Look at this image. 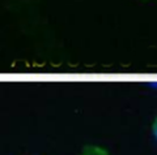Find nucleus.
Returning a JSON list of instances; mask_svg holds the SVG:
<instances>
[{"label":"nucleus","mask_w":157,"mask_h":155,"mask_svg":"<svg viewBox=\"0 0 157 155\" xmlns=\"http://www.w3.org/2000/svg\"><path fill=\"white\" fill-rule=\"evenodd\" d=\"M81 155H107V154L105 153V150H102L100 147L90 146V147H86Z\"/></svg>","instance_id":"f257e3e1"},{"label":"nucleus","mask_w":157,"mask_h":155,"mask_svg":"<svg viewBox=\"0 0 157 155\" xmlns=\"http://www.w3.org/2000/svg\"><path fill=\"white\" fill-rule=\"evenodd\" d=\"M153 134H155V137H156V139H157V117H156V120H155V123H153Z\"/></svg>","instance_id":"f03ea898"}]
</instances>
